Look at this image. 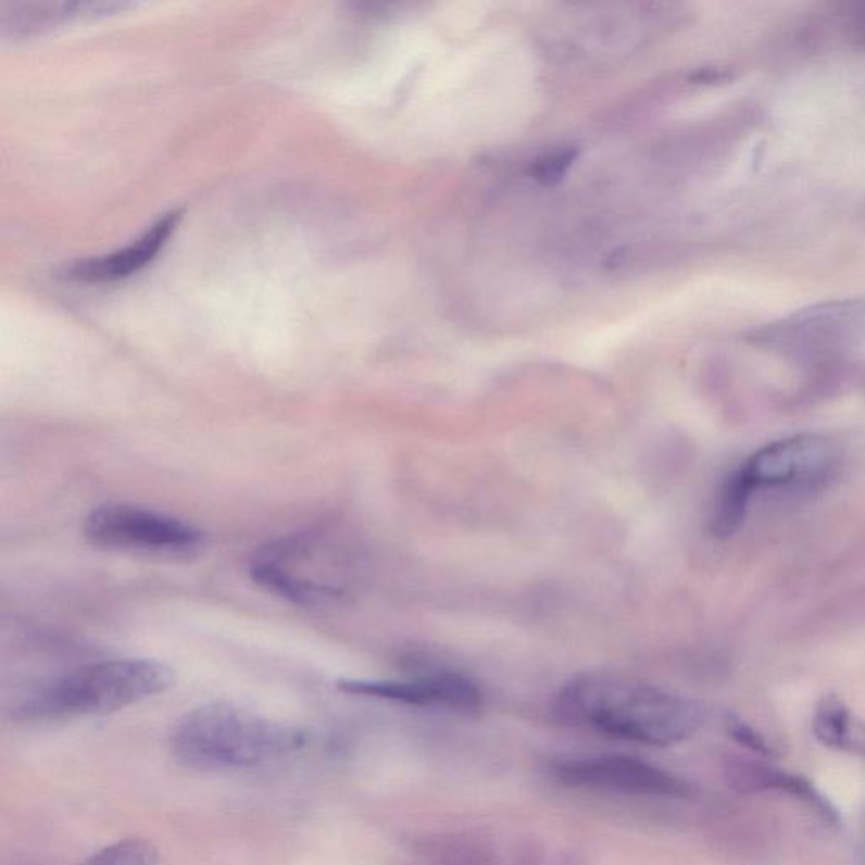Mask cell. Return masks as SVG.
Instances as JSON below:
<instances>
[{
    "mask_svg": "<svg viewBox=\"0 0 865 865\" xmlns=\"http://www.w3.org/2000/svg\"><path fill=\"white\" fill-rule=\"evenodd\" d=\"M559 714L617 739L673 745L700 729L703 712L691 700L609 676H584L563 688Z\"/></svg>",
    "mask_w": 865,
    "mask_h": 865,
    "instance_id": "obj_1",
    "label": "cell"
},
{
    "mask_svg": "<svg viewBox=\"0 0 865 865\" xmlns=\"http://www.w3.org/2000/svg\"><path fill=\"white\" fill-rule=\"evenodd\" d=\"M308 734L236 703L213 702L183 715L170 732V749L183 766L239 770L266 766L303 751Z\"/></svg>",
    "mask_w": 865,
    "mask_h": 865,
    "instance_id": "obj_2",
    "label": "cell"
},
{
    "mask_svg": "<svg viewBox=\"0 0 865 865\" xmlns=\"http://www.w3.org/2000/svg\"><path fill=\"white\" fill-rule=\"evenodd\" d=\"M175 672L156 660H111L87 664L46 681L12 709L20 722H53L112 714L164 693Z\"/></svg>",
    "mask_w": 865,
    "mask_h": 865,
    "instance_id": "obj_3",
    "label": "cell"
},
{
    "mask_svg": "<svg viewBox=\"0 0 865 865\" xmlns=\"http://www.w3.org/2000/svg\"><path fill=\"white\" fill-rule=\"evenodd\" d=\"M82 531L91 547L145 559L190 560L205 548V535L193 524L127 502L93 509Z\"/></svg>",
    "mask_w": 865,
    "mask_h": 865,
    "instance_id": "obj_4",
    "label": "cell"
},
{
    "mask_svg": "<svg viewBox=\"0 0 865 865\" xmlns=\"http://www.w3.org/2000/svg\"><path fill=\"white\" fill-rule=\"evenodd\" d=\"M837 463L830 440L813 432L767 443L740 463L754 492L761 489L813 490L824 486Z\"/></svg>",
    "mask_w": 865,
    "mask_h": 865,
    "instance_id": "obj_5",
    "label": "cell"
},
{
    "mask_svg": "<svg viewBox=\"0 0 865 865\" xmlns=\"http://www.w3.org/2000/svg\"><path fill=\"white\" fill-rule=\"evenodd\" d=\"M551 775L566 786L636 797L681 798L690 791L678 776L627 755L559 761L551 766Z\"/></svg>",
    "mask_w": 865,
    "mask_h": 865,
    "instance_id": "obj_6",
    "label": "cell"
},
{
    "mask_svg": "<svg viewBox=\"0 0 865 865\" xmlns=\"http://www.w3.org/2000/svg\"><path fill=\"white\" fill-rule=\"evenodd\" d=\"M338 687L347 693L406 703V705H440L462 712H475L482 706L480 688L467 676L448 669L422 673L408 679H386V681L342 679Z\"/></svg>",
    "mask_w": 865,
    "mask_h": 865,
    "instance_id": "obj_7",
    "label": "cell"
},
{
    "mask_svg": "<svg viewBox=\"0 0 865 865\" xmlns=\"http://www.w3.org/2000/svg\"><path fill=\"white\" fill-rule=\"evenodd\" d=\"M179 221L181 212L167 213L136 242L102 258L75 262L63 271V276L70 281L84 283V285H103V283L127 279L156 259L178 227Z\"/></svg>",
    "mask_w": 865,
    "mask_h": 865,
    "instance_id": "obj_8",
    "label": "cell"
},
{
    "mask_svg": "<svg viewBox=\"0 0 865 865\" xmlns=\"http://www.w3.org/2000/svg\"><path fill=\"white\" fill-rule=\"evenodd\" d=\"M725 775L734 790L740 793H764V791H782L797 800L803 801L822 820L827 824L840 825V815L827 797L816 790L815 785L800 775H793L769 764L754 761L732 760L725 767Z\"/></svg>",
    "mask_w": 865,
    "mask_h": 865,
    "instance_id": "obj_9",
    "label": "cell"
},
{
    "mask_svg": "<svg viewBox=\"0 0 865 865\" xmlns=\"http://www.w3.org/2000/svg\"><path fill=\"white\" fill-rule=\"evenodd\" d=\"M121 4L106 2H48V4H9L0 8V35L5 39H26L42 35L53 27L63 26L73 20L111 14L122 9Z\"/></svg>",
    "mask_w": 865,
    "mask_h": 865,
    "instance_id": "obj_10",
    "label": "cell"
},
{
    "mask_svg": "<svg viewBox=\"0 0 865 865\" xmlns=\"http://www.w3.org/2000/svg\"><path fill=\"white\" fill-rule=\"evenodd\" d=\"M752 498L754 489L737 467L732 474L727 475L718 490L714 511L710 517V531L720 539L730 538L739 532L744 526Z\"/></svg>",
    "mask_w": 865,
    "mask_h": 865,
    "instance_id": "obj_11",
    "label": "cell"
},
{
    "mask_svg": "<svg viewBox=\"0 0 865 865\" xmlns=\"http://www.w3.org/2000/svg\"><path fill=\"white\" fill-rule=\"evenodd\" d=\"M813 732L822 744L831 749H849L852 745L854 722L849 706L837 697L827 694L818 702L813 715Z\"/></svg>",
    "mask_w": 865,
    "mask_h": 865,
    "instance_id": "obj_12",
    "label": "cell"
},
{
    "mask_svg": "<svg viewBox=\"0 0 865 865\" xmlns=\"http://www.w3.org/2000/svg\"><path fill=\"white\" fill-rule=\"evenodd\" d=\"M160 851L151 840L130 837L103 847L80 865H160Z\"/></svg>",
    "mask_w": 865,
    "mask_h": 865,
    "instance_id": "obj_13",
    "label": "cell"
},
{
    "mask_svg": "<svg viewBox=\"0 0 865 865\" xmlns=\"http://www.w3.org/2000/svg\"><path fill=\"white\" fill-rule=\"evenodd\" d=\"M725 727H727V732L736 740L737 744L742 745L748 751L764 755V757L773 755L769 742L754 727H751L748 722L740 720L736 715H729L727 720H725Z\"/></svg>",
    "mask_w": 865,
    "mask_h": 865,
    "instance_id": "obj_14",
    "label": "cell"
}]
</instances>
